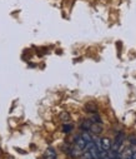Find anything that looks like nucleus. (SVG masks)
Listing matches in <instances>:
<instances>
[{
	"instance_id": "nucleus-2",
	"label": "nucleus",
	"mask_w": 136,
	"mask_h": 159,
	"mask_svg": "<svg viewBox=\"0 0 136 159\" xmlns=\"http://www.w3.org/2000/svg\"><path fill=\"white\" fill-rule=\"evenodd\" d=\"M124 139H125L124 134H122L121 132H119L117 135L115 137V142H114V144L111 145V148L114 149V152H117V153H119V149H120V148L122 147V144H124Z\"/></svg>"
},
{
	"instance_id": "nucleus-13",
	"label": "nucleus",
	"mask_w": 136,
	"mask_h": 159,
	"mask_svg": "<svg viewBox=\"0 0 136 159\" xmlns=\"http://www.w3.org/2000/svg\"><path fill=\"white\" fill-rule=\"evenodd\" d=\"M114 159H119V158H114Z\"/></svg>"
},
{
	"instance_id": "nucleus-1",
	"label": "nucleus",
	"mask_w": 136,
	"mask_h": 159,
	"mask_svg": "<svg viewBox=\"0 0 136 159\" xmlns=\"http://www.w3.org/2000/svg\"><path fill=\"white\" fill-rule=\"evenodd\" d=\"M86 142L84 140V138L81 137V135H79V137H76V139H75V143H74V147L71 148V152H70V154L72 155V157H80L81 155V153L85 150V147H86Z\"/></svg>"
},
{
	"instance_id": "nucleus-8",
	"label": "nucleus",
	"mask_w": 136,
	"mask_h": 159,
	"mask_svg": "<svg viewBox=\"0 0 136 159\" xmlns=\"http://www.w3.org/2000/svg\"><path fill=\"white\" fill-rule=\"evenodd\" d=\"M72 130V125L71 124H64L63 125V132L64 133H70Z\"/></svg>"
},
{
	"instance_id": "nucleus-4",
	"label": "nucleus",
	"mask_w": 136,
	"mask_h": 159,
	"mask_svg": "<svg viewBox=\"0 0 136 159\" xmlns=\"http://www.w3.org/2000/svg\"><path fill=\"white\" fill-rule=\"evenodd\" d=\"M90 132L91 133H94V134H101V132H103V125H101V123H93L91 124V127H90Z\"/></svg>"
},
{
	"instance_id": "nucleus-12",
	"label": "nucleus",
	"mask_w": 136,
	"mask_h": 159,
	"mask_svg": "<svg viewBox=\"0 0 136 159\" xmlns=\"http://www.w3.org/2000/svg\"><path fill=\"white\" fill-rule=\"evenodd\" d=\"M127 159H136V150H132L131 155H130V157H129Z\"/></svg>"
},
{
	"instance_id": "nucleus-3",
	"label": "nucleus",
	"mask_w": 136,
	"mask_h": 159,
	"mask_svg": "<svg viewBox=\"0 0 136 159\" xmlns=\"http://www.w3.org/2000/svg\"><path fill=\"white\" fill-rule=\"evenodd\" d=\"M99 149L100 150H105V152H109L111 149V140L109 138H101L99 140V144H98Z\"/></svg>"
},
{
	"instance_id": "nucleus-5",
	"label": "nucleus",
	"mask_w": 136,
	"mask_h": 159,
	"mask_svg": "<svg viewBox=\"0 0 136 159\" xmlns=\"http://www.w3.org/2000/svg\"><path fill=\"white\" fill-rule=\"evenodd\" d=\"M44 158L45 159H56V152L53 148H48L46 150H45Z\"/></svg>"
},
{
	"instance_id": "nucleus-9",
	"label": "nucleus",
	"mask_w": 136,
	"mask_h": 159,
	"mask_svg": "<svg viewBox=\"0 0 136 159\" xmlns=\"http://www.w3.org/2000/svg\"><path fill=\"white\" fill-rule=\"evenodd\" d=\"M129 142H130L131 145H135L136 147V135H134V134L129 135Z\"/></svg>"
},
{
	"instance_id": "nucleus-7",
	"label": "nucleus",
	"mask_w": 136,
	"mask_h": 159,
	"mask_svg": "<svg viewBox=\"0 0 136 159\" xmlns=\"http://www.w3.org/2000/svg\"><path fill=\"white\" fill-rule=\"evenodd\" d=\"M80 159H94V158H93V155L90 154L87 150H84L81 153V155H80Z\"/></svg>"
},
{
	"instance_id": "nucleus-10",
	"label": "nucleus",
	"mask_w": 136,
	"mask_h": 159,
	"mask_svg": "<svg viewBox=\"0 0 136 159\" xmlns=\"http://www.w3.org/2000/svg\"><path fill=\"white\" fill-rule=\"evenodd\" d=\"M60 118H61V120H64V122H69L70 120V115L68 113H61Z\"/></svg>"
},
{
	"instance_id": "nucleus-11",
	"label": "nucleus",
	"mask_w": 136,
	"mask_h": 159,
	"mask_svg": "<svg viewBox=\"0 0 136 159\" xmlns=\"http://www.w3.org/2000/svg\"><path fill=\"white\" fill-rule=\"evenodd\" d=\"M85 108L87 109V111H96V107H95V104H86Z\"/></svg>"
},
{
	"instance_id": "nucleus-6",
	"label": "nucleus",
	"mask_w": 136,
	"mask_h": 159,
	"mask_svg": "<svg viewBox=\"0 0 136 159\" xmlns=\"http://www.w3.org/2000/svg\"><path fill=\"white\" fill-rule=\"evenodd\" d=\"M91 124H93L91 120H89V119H85V120L81 122L80 128H81L84 132H89V130H90V127H91Z\"/></svg>"
}]
</instances>
